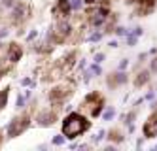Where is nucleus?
I'll return each instance as SVG.
<instances>
[{"mask_svg": "<svg viewBox=\"0 0 157 151\" xmlns=\"http://www.w3.org/2000/svg\"><path fill=\"white\" fill-rule=\"evenodd\" d=\"M89 129H91V121L82 111H68L61 123V132L64 134L66 140H76L78 136L85 134Z\"/></svg>", "mask_w": 157, "mask_h": 151, "instance_id": "1", "label": "nucleus"}, {"mask_svg": "<svg viewBox=\"0 0 157 151\" xmlns=\"http://www.w3.org/2000/svg\"><path fill=\"white\" fill-rule=\"evenodd\" d=\"M76 92V83L74 81H59V83H55L49 91H48V102L49 106L61 110L66 102L72 98V95Z\"/></svg>", "mask_w": 157, "mask_h": 151, "instance_id": "2", "label": "nucleus"}, {"mask_svg": "<svg viewBox=\"0 0 157 151\" xmlns=\"http://www.w3.org/2000/svg\"><path fill=\"white\" fill-rule=\"evenodd\" d=\"M32 126V113L21 110L17 115H13L12 119L8 121V125L4 126V132H6V140H15V138L23 136L29 129Z\"/></svg>", "mask_w": 157, "mask_h": 151, "instance_id": "3", "label": "nucleus"}, {"mask_svg": "<svg viewBox=\"0 0 157 151\" xmlns=\"http://www.w3.org/2000/svg\"><path fill=\"white\" fill-rule=\"evenodd\" d=\"M72 34H74V25L68 19H55V23L48 28L46 38L53 45H63L72 38Z\"/></svg>", "mask_w": 157, "mask_h": 151, "instance_id": "4", "label": "nucleus"}, {"mask_svg": "<svg viewBox=\"0 0 157 151\" xmlns=\"http://www.w3.org/2000/svg\"><path fill=\"white\" fill-rule=\"evenodd\" d=\"M30 17H32V4L21 0V2H17L12 9H10L6 21H8L10 27H15L17 28V27H25Z\"/></svg>", "mask_w": 157, "mask_h": 151, "instance_id": "5", "label": "nucleus"}, {"mask_svg": "<svg viewBox=\"0 0 157 151\" xmlns=\"http://www.w3.org/2000/svg\"><path fill=\"white\" fill-rule=\"evenodd\" d=\"M104 110V96L98 91H91L83 96L80 102V111L89 113V117H100V113Z\"/></svg>", "mask_w": 157, "mask_h": 151, "instance_id": "6", "label": "nucleus"}, {"mask_svg": "<svg viewBox=\"0 0 157 151\" xmlns=\"http://www.w3.org/2000/svg\"><path fill=\"white\" fill-rule=\"evenodd\" d=\"M110 8L108 4H97V6H87L85 8V19H87V25L93 27V28H100L104 27L106 19L110 17Z\"/></svg>", "mask_w": 157, "mask_h": 151, "instance_id": "7", "label": "nucleus"}, {"mask_svg": "<svg viewBox=\"0 0 157 151\" xmlns=\"http://www.w3.org/2000/svg\"><path fill=\"white\" fill-rule=\"evenodd\" d=\"M59 121V110L57 108H44V110H38L34 119H32V123H34L36 126H40V129H49V126H53L55 123Z\"/></svg>", "mask_w": 157, "mask_h": 151, "instance_id": "8", "label": "nucleus"}, {"mask_svg": "<svg viewBox=\"0 0 157 151\" xmlns=\"http://www.w3.org/2000/svg\"><path fill=\"white\" fill-rule=\"evenodd\" d=\"M72 15V4L70 0H55L51 6V17L53 19H68Z\"/></svg>", "mask_w": 157, "mask_h": 151, "instance_id": "9", "label": "nucleus"}, {"mask_svg": "<svg viewBox=\"0 0 157 151\" xmlns=\"http://www.w3.org/2000/svg\"><path fill=\"white\" fill-rule=\"evenodd\" d=\"M25 57V47L19 42H10L6 43V59L10 64H17Z\"/></svg>", "mask_w": 157, "mask_h": 151, "instance_id": "10", "label": "nucleus"}, {"mask_svg": "<svg viewBox=\"0 0 157 151\" xmlns=\"http://www.w3.org/2000/svg\"><path fill=\"white\" fill-rule=\"evenodd\" d=\"M57 62H59V66L63 68V72H64V74H70L74 68H76V62H78V49L66 51Z\"/></svg>", "mask_w": 157, "mask_h": 151, "instance_id": "11", "label": "nucleus"}, {"mask_svg": "<svg viewBox=\"0 0 157 151\" xmlns=\"http://www.w3.org/2000/svg\"><path fill=\"white\" fill-rule=\"evenodd\" d=\"M127 79H129V76L125 74V70H117L114 74L106 76V85H108V89H117L119 85H125Z\"/></svg>", "mask_w": 157, "mask_h": 151, "instance_id": "12", "label": "nucleus"}, {"mask_svg": "<svg viewBox=\"0 0 157 151\" xmlns=\"http://www.w3.org/2000/svg\"><path fill=\"white\" fill-rule=\"evenodd\" d=\"M155 9V0H136V8H134V15L146 17Z\"/></svg>", "mask_w": 157, "mask_h": 151, "instance_id": "13", "label": "nucleus"}, {"mask_svg": "<svg viewBox=\"0 0 157 151\" xmlns=\"http://www.w3.org/2000/svg\"><path fill=\"white\" fill-rule=\"evenodd\" d=\"M142 132L146 138H155L157 136V113H153L151 117H148V121L144 123Z\"/></svg>", "mask_w": 157, "mask_h": 151, "instance_id": "14", "label": "nucleus"}, {"mask_svg": "<svg viewBox=\"0 0 157 151\" xmlns=\"http://www.w3.org/2000/svg\"><path fill=\"white\" fill-rule=\"evenodd\" d=\"M10 92H12V85H4L0 89V111H4L10 104Z\"/></svg>", "mask_w": 157, "mask_h": 151, "instance_id": "15", "label": "nucleus"}, {"mask_svg": "<svg viewBox=\"0 0 157 151\" xmlns=\"http://www.w3.org/2000/svg\"><path fill=\"white\" fill-rule=\"evenodd\" d=\"M106 138H108L112 144H121L123 140H125V136H123V132H121L119 129H112V130H108V132H106Z\"/></svg>", "mask_w": 157, "mask_h": 151, "instance_id": "16", "label": "nucleus"}, {"mask_svg": "<svg viewBox=\"0 0 157 151\" xmlns=\"http://www.w3.org/2000/svg\"><path fill=\"white\" fill-rule=\"evenodd\" d=\"M148 81H150V72H148V70H142V72L136 74V77H134L132 83H134V87H138V89H140L142 85L148 83Z\"/></svg>", "mask_w": 157, "mask_h": 151, "instance_id": "17", "label": "nucleus"}, {"mask_svg": "<svg viewBox=\"0 0 157 151\" xmlns=\"http://www.w3.org/2000/svg\"><path fill=\"white\" fill-rule=\"evenodd\" d=\"M29 106V100H27V96L23 95V92H21V95H17V98H15V110H25Z\"/></svg>", "mask_w": 157, "mask_h": 151, "instance_id": "18", "label": "nucleus"}, {"mask_svg": "<svg viewBox=\"0 0 157 151\" xmlns=\"http://www.w3.org/2000/svg\"><path fill=\"white\" fill-rule=\"evenodd\" d=\"M21 87H29V89H34L36 87V79L34 77H30V76H25L23 79H21Z\"/></svg>", "mask_w": 157, "mask_h": 151, "instance_id": "19", "label": "nucleus"}, {"mask_svg": "<svg viewBox=\"0 0 157 151\" xmlns=\"http://www.w3.org/2000/svg\"><path fill=\"white\" fill-rule=\"evenodd\" d=\"M36 38H38V28H30V30L25 34V42H27V43H32Z\"/></svg>", "mask_w": 157, "mask_h": 151, "instance_id": "20", "label": "nucleus"}, {"mask_svg": "<svg viewBox=\"0 0 157 151\" xmlns=\"http://www.w3.org/2000/svg\"><path fill=\"white\" fill-rule=\"evenodd\" d=\"M100 115H102L104 121H112V119L116 117V110L114 108H106V110H102V113H100Z\"/></svg>", "mask_w": 157, "mask_h": 151, "instance_id": "21", "label": "nucleus"}, {"mask_svg": "<svg viewBox=\"0 0 157 151\" xmlns=\"http://www.w3.org/2000/svg\"><path fill=\"white\" fill-rule=\"evenodd\" d=\"M4 64H10V62L6 59V43L2 40V42H0V66H4Z\"/></svg>", "mask_w": 157, "mask_h": 151, "instance_id": "22", "label": "nucleus"}, {"mask_svg": "<svg viewBox=\"0 0 157 151\" xmlns=\"http://www.w3.org/2000/svg\"><path fill=\"white\" fill-rule=\"evenodd\" d=\"M89 72H91L93 77H95V76H100V74H102V68H100L98 62H93V64H89Z\"/></svg>", "mask_w": 157, "mask_h": 151, "instance_id": "23", "label": "nucleus"}, {"mask_svg": "<svg viewBox=\"0 0 157 151\" xmlns=\"http://www.w3.org/2000/svg\"><path fill=\"white\" fill-rule=\"evenodd\" d=\"M64 142H66V138H64L63 132H61V134H55V136L51 138V144H53V145H63Z\"/></svg>", "mask_w": 157, "mask_h": 151, "instance_id": "24", "label": "nucleus"}, {"mask_svg": "<svg viewBox=\"0 0 157 151\" xmlns=\"http://www.w3.org/2000/svg\"><path fill=\"white\" fill-rule=\"evenodd\" d=\"M102 36H104V32H91V34H89V36H87V42H100V40H102Z\"/></svg>", "mask_w": 157, "mask_h": 151, "instance_id": "25", "label": "nucleus"}, {"mask_svg": "<svg viewBox=\"0 0 157 151\" xmlns=\"http://www.w3.org/2000/svg\"><path fill=\"white\" fill-rule=\"evenodd\" d=\"M10 36V25H0V42Z\"/></svg>", "mask_w": 157, "mask_h": 151, "instance_id": "26", "label": "nucleus"}, {"mask_svg": "<svg viewBox=\"0 0 157 151\" xmlns=\"http://www.w3.org/2000/svg\"><path fill=\"white\" fill-rule=\"evenodd\" d=\"M70 4H72V11H82L83 0H70Z\"/></svg>", "mask_w": 157, "mask_h": 151, "instance_id": "27", "label": "nucleus"}, {"mask_svg": "<svg viewBox=\"0 0 157 151\" xmlns=\"http://www.w3.org/2000/svg\"><path fill=\"white\" fill-rule=\"evenodd\" d=\"M104 138H106V130H104V129H100V130L93 136V142H95V144H98L100 140H104Z\"/></svg>", "mask_w": 157, "mask_h": 151, "instance_id": "28", "label": "nucleus"}, {"mask_svg": "<svg viewBox=\"0 0 157 151\" xmlns=\"http://www.w3.org/2000/svg\"><path fill=\"white\" fill-rule=\"evenodd\" d=\"M125 38H127V45H131V47H132V45H136V42H138V36H134L132 32H129Z\"/></svg>", "mask_w": 157, "mask_h": 151, "instance_id": "29", "label": "nucleus"}, {"mask_svg": "<svg viewBox=\"0 0 157 151\" xmlns=\"http://www.w3.org/2000/svg\"><path fill=\"white\" fill-rule=\"evenodd\" d=\"M0 2H2V6H4L6 9H12L17 2H21V0H0Z\"/></svg>", "mask_w": 157, "mask_h": 151, "instance_id": "30", "label": "nucleus"}, {"mask_svg": "<svg viewBox=\"0 0 157 151\" xmlns=\"http://www.w3.org/2000/svg\"><path fill=\"white\" fill-rule=\"evenodd\" d=\"M110 0H83L85 6H97V4H108Z\"/></svg>", "mask_w": 157, "mask_h": 151, "instance_id": "31", "label": "nucleus"}, {"mask_svg": "<svg viewBox=\"0 0 157 151\" xmlns=\"http://www.w3.org/2000/svg\"><path fill=\"white\" fill-rule=\"evenodd\" d=\"M114 32L117 34V36H127V34H129V30H127L125 27H116V28H114Z\"/></svg>", "mask_w": 157, "mask_h": 151, "instance_id": "32", "label": "nucleus"}, {"mask_svg": "<svg viewBox=\"0 0 157 151\" xmlns=\"http://www.w3.org/2000/svg\"><path fill=\"white\" fill-rule=\"evenodd\" d=\"M104 59H106V55H104V53H95V57H93V61H95V62H98V64L102 62Z\"/></svg>", "mask_w": 157, "mask_h": 151, "instance_id": "33", "label": "nucleus"}, {"mask_svg": "<svg viewBox=\"0 0 157 151\" xmlns=\"http://www.w3.org/2000/svg\"><path fill=\"white\" fill-rule=\"evenodd\" d=\"M4 21H6V8L0 2V23H4Z\"/></svg>", "mask_w": 157, "mask_h": 151, "instance_id": "34", "label": "nucleus"}, {"mask_svg": "<svg viewBox=\"0 0 157 151\" xmlns=\"http://www.w3.org/2000/svg\"><path fill=\"white\" fill-rule=\"evenodd\" d=\"M4 144H6V132H4V129H0V147Z\"/></svg>", "mask_w": 157, "mask_h": 151, "instance_id": "35", "label": "nucleus"}, {"mask_svg": "<svg viewBox=\"0 0 157 151\" xmlns=\"http://www.w3.org/2000/svg\"><path fill=\"white\" fill-rule=\"evenodd\" d=\"M125 68H129V61H127V59H123V61L119 62V70H125Z\"/></svg>", "mask_w": 157, "mask_h": 151, "instance_id": "36", "label": "nucleus"}, {"mask_svg": "<svg viewBox=\"0 0 157 151\" xmlns=\"http://www.w3.org/2000/svg\"><path fill=\"white\" fill-rule=\"evenodd\" d=\"M131 32L134 34V36H142V32H144V30H142V27H136V28H132Z\"/></svg>", "mask_w": 157, "mask_h": 151, "instance_id": "37", "label": "nucleus"}, {"mask_svg": "<svg viewBox=\"0 0 157 151\" xmlns=\"http://www.w3.org/2000/svg\"><path fill=\"white\" fill-rule=\"evenodd\" d=\"M150 70H151V72H157V57H155V59L151 61V64H150Z\"/></svg>", "mask_w": 157, "mask_h": 151, "instance_id": "38", "label": "nucleus"}, {"mask_svg": "<svg viewBox=\"0 0 157 151\" xmlns=\"http://www.w3.org/2000/svg\"><path fill=\"white\" fill-rule=\"evenodd\" d=\"M108 45H110V47H117V45H119V43H117V42H116V40H112V42H110V43H108Z\"/></svg>", "mask_w": 157, "mask_h": 151, "instance_id": "39", "label": "nucleus"}, {"mask_svg": "<svg viewBox=\"0 0 157 151\" xmlns=\"http://www.w3.org/2000/svg\"><path fill=\"white\" fill-rule=\"evenodd\" d=\"M125 4H136V0H125Z\"/></svg>", "mask_w": 157, "mask_h": 151, "instance_id": "40", "label": "nucleus"}]
</instances>
